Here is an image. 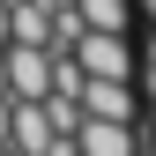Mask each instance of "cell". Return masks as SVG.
I'll return each mask as SVG.
<instances>
[{
	"label": "cell",
	"mask_w": 156,
	"mask_h": 156,
	"mask_svg": "<svg viewBox=\"0 0 156 156\" xmlns=\"http://www.w3.org/2000/svg\"><path fill=\"white\" fill-rule=\"evenodd\" d=\"M45 8H74V0H45Z\"/></svg>",
	"instance_id": "9"
},
{
	"label": "cell",
	"mask_w": 156,
	"mask_h": 156,
	"mask_svg": "<svg viewBox=\"0 0 156 156\" xmlns=\"http://www.w3.org/2000/svg\"><path fill=\"white\" fill-rule=\"evenodd\" d=\"M74 149L82 156H141V141H134L126 119H82L74 126Z\"/></svg>",
	"instance_id": "4"
},
{
	"label": "cell",
	"mask_w": 156,
	"mask_h": 156,
	"mask_svg": "<svg viewBox=\"0 0 156 156\" xmlns=\"http://www.w3.org/2000/svg\"><path fill=\"white\" fill-rule=\"evenodd\" d=\"M134 82H112V74H82V119H126L134 126Z\"/></svg>",
	"instance_id": "2"
},
{
	"label": "cell",
	"mask_w": 156,
	"mask_h": 156,
	"mask_svg": "<svg viewBox=\"0 0 156 156\" xmlns=\"http://www.w3.org/2000/svg\"><path fill=\"white\" fill-rule=\"evenodd\" d=\"M0 156H15V149H8V141H0Z\"/></svg>",
	"instance_id": "10"
},
{
	"label": "cell",
	"mask_w": 156,
	"mask_h": 156,
	"mask_svg": "<svg viewBox=\"0 0 156 156\" xmlns=\"http://www.w3.org/2000/svg\"><path fill=\"white\" fill-rule=\"evenodd\" d=\"M74 15H82V30H126L134 0H74Z\"/></svg>",
	"instance_id": "5"
},
{
	"label": "cell",
	"mask_w": 156,
	"mask_h": 156,
	"mask_svg": "<svg viewBox=\"0 0 156 156\" xmlns=\"http://www.w3.org/2000/svg\"><path fill=\"white\" fill-rule=\"evenodd\" d=\"M149 8H156V0H149Z\"/></svg>",
	"instance_id": "11"
},
{
	"label": "cell",
	"mask_w": 156,
	"mask_h": 156,
	"mask_svg": "<svg viewBox=\"0 0 156 156\" xmlns=\"http://www.w3.org/2000/svg\"><path fill=\"white\" fill-rule=\"evenodd\" d=\"M52 89V52L45 45H8V97H45Z\"/></svg>",
	"instance_id": "3"
},
{
	"label": "cell",
	"mask_w": 156,
	"mask_h": 156,
	"mask_svg": "<svg viewBox=\"0 0 156 156\" xmlns=\"http://www.w3.org/2000/svg\"><path fill=\"white\" fill-rule=\"evenodd\" d=\"M8 112H15V97H8V89H0V141H8Z\"/></svg>",
	"instance_id": "6"
},
{
	"label": "cell",
	"mask_w": 156,
	"mask_h": 156,
	"mask_svg": "<svg viewBox=\"0 0 156 156\" xmlns=\"http://www.w3.org/2000/svg\"><path fill=\"white\" fill-rule=\"evenodd\" d=\"M0 89H8V45H0Z\"/></svg>",
	"instance_id": "8"
},
{
	"label": "cell",
	"mask_w": 156,
	"mask_h": 156,
	"mask_svg": "<svg viewBox=\"0 0 156 156\" xmlns=\"http://www.w3.org/2000/svg\"><path fill=\"white\" fill-rule=\"evenodd\" d=\"M0 45H8V0H0Z\"/></svg>",
	"instance_id": "7"
},
{
	"label": "cell",
	"mask_w": 156,
	"mask_h": 156,
	"mask_svg": "<svg viewBox=\"0 0 156 156\" xmlns=\"http://www.w3.org/2000/svg\"><path fill=\"white\" fill-rule=\"evenodd\" d=\"M74 67H82V74H112V82H134L126 30H82V37H74Z\"/></svg>",
	"instance_id": "1"
}]
</instances>
